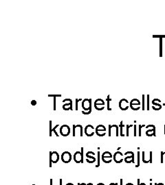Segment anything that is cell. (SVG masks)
<instances>
[{
    "instance_id": "e575fe53",
    "label": "cell",
    "mask_w": 165,
    "mask_h": 185,
    "mask_svg": "<svg viewBox=\"0 0 165 185\" xmlns=\"http://www.w3.org/2000/svg\"><path fill=\"white\" fill-rule=\"evenodd\" d=\"M53 110H56V97H54V106H53Z\"/></svg>"
},
{
    "instance_id": "4316f807",
    "label": "cell",
    "mask_w": 165,
    "mask_h": 185,
    "mask_svg": "<svg viewBox=\"0 0 165 185\" xmlns=\"http://www.w3.org/2000/svg\"><path fill=\"white\" fill-rule=\"evenodd\" d=\"M82 101V99H76V110H78V104H79V101Z\"/></svg>"
},
{
    "instance_id": "8fae6325",
    "label": "cell",
    "mask_w": 165,
    "mask_h": 185,
    "mask_svg": "<svg viewBox=\"0 0 165 185\" xmlns=\"http://www.w3.org/2000/svg\"><path fill=\"white\" fill-rule=\"evenodd\" d=\"M84 132L88 137H92L95 133V128L92 125H88L84 128Z\"/></svg>"
},
{
    "instance_id": "3957f363",
    "label": "cell",
    "mask_w": 165,
    "mask_h": 185,
    "mask_svg": "<svg viewBox=\"0 0 165 185\" xmlns=\"http://www.w3.org/2000/svg\"><path fill=\"white\" fill-rule=\"evenodd\" d=\"M79 135L80 137H83V126L81 125H73V129H72V136H76Z\"/></svg>"
},
{
    "instance_id": "52a82bcc",
    "label": "cell",
    "mask_w": 165,
    "mask_h": 185,
    "mask_svg": "<svg viewBox=\"0 0 165 185\" xmlns=\"http://www.w3.org/2000/svg\"><path fill=\"white\" fill-rule=\"evenodd\" d=\"M94 106L97 110H103L105 108V101L102 99H97L94 101Z\"/></svg>"
},
{
    "instance_id": "ba28073f",
    "label": "cell",
    "mask_w": 165,
    "mask_h": 185,
    "mask_svg": "<svg viewBox=\"0 0 165 185\" xmlns=\"http://www.w3.org/2000/svg\"><path fill=\"white\" fill-rule=\"evenodd\" d=\"M130 108L133 110H138L140 108V101L138 99H133L130 101Z\"/></svg>"
},
{
    "instance_id": "f6af8a7d",
    "label": "cell",
    "mask_w": 165,
    "mask_h": 185,
    "mask_svg": "<svg viewBox=\"0 0 165 185\" xmlns=\"http://www.w3.org/2000/svg\"><path fill=\"white\" fill-rule=\"evenodd\" d=\"M86 185H93L92 183H88V184H86Z\"/></svg>"
},
{
    "instance_id": "ac0fdd59",
    "label": "cell",
    "mask_w": 165,
    "mask_h": 185,
    "mask_svg": "<svg viewBox=\"0 0 165 185\" xmlns=\"http://www.w3.org/2000/svg\"><path fill=\"white\" fill-rule=\"evenodd\" d=\"M157 102H161V101L158 99H154L153 101H152V104H153V106H152V108L154 110H160L162 108V106H161L160 104Z\"/></svg>"
},
{
    "instance_id": "d4e9b609",
    "label": "cell",
    "mask_w": 165,
    "mask_h": 185,
    "mask_svg": "<svg viewBox=\"0 0 165 185\" xmlns=\"http://www.w3.org/2000/svg\"><path fill=\"white\" fill-rule=\"evenodd\" d=\"M147 110H149V95H147Z\"/></svg>"
},
{
    "instance_id": "2e32d148",
    "label": "cell",
    "mask_w": 165,
    "mask_h": 185,
    "mask_svg": "<svg viewBox=\"0 0 165 185\" xmlns=\"http://www.w3.org/2000/svg\"><path fill=\"white\" fill-rule=\"evenodd\" d=\"M59 154L57 152H50V161L52 163H57L59 161Z\"/></svg>"
},
{
    "instance_id": "d6a6232c",
    "label": "cell",
    "mask_w": 165,
    "mask_h": 185,
    "mask_svg": "<svg viewBox=\"0 0 165 185\" xmlns=\"http://www.w3.org/2000/svg\"><path fill=\"white\" fill-rule=\"evenodd\" d=\"M139 158H140V153L138 152V165L136 166V167H139L140 166V159H139Z\"/></svg>"
},
{
    "instance_id": "44dd1931",
    "label": "cell",
    "mask_w": 165,
    "mask_h": 185,
    "mask_svg": "<svg viewBox=\"0 0 165 185\" xmlns=\"http://www.w3.org/2000/svg\"><path fill=\"white\" fill-rule=\"evenodd\" d=\"M110 101H111V99H110V95H108L107 97V110H112V108H110Z\"/></svg>"
},
{
    "instance_id": "7c38bea8",
    "label": "cell",
    "mask_w": 165,
    "mask_h": 185,
    "mask_svg": "<svg viewBox=\"0 0 165 185\" xmlns=\"http://www.w3.org/2000/svg\"><path fill=\"white\" fill-rule=\"evenodd\" d=\"M147 130L146 131V135L147 137H155V127L153 125H148L146 126Z\"/></svg>"
},
{
    "instance_id": "7402d4cb",
    "label": "cell",
    "mask_w": 165,
    "mask_h": 185,
    "mask_svg": "<svg viewBox=\"0 0 165 185\" xmlns=\"http://www.w3.org/2000/svg\"><path fill=\"white\" fill-rule=\"evenodd\" d=\"M123 121H121L120 124V136L121 137H125V135L123 134V128L124 127V125L123 124Z\"/></svg>"
},
{
    "instance_id": "4dcf8cb0",
    "label": "cell",
    "mask_w": 165,
    "mask_h": 185,
    "mask_svg": "<svg viewBox=\"0 0 165 185\" xmlns=\"http://www.w3.org/2000/svg\"><path fill=\"white\" fill-rule=\"evenodd\" d=\"M153 38H160V39H162L165 38V35H153Z\"/></svg>"
},
{
    "instance_id": "83f0119b",
    "label": "cell",
    "mask_w": 165,
    "mask_h": 185,
    "mask_svg": "<svg viewBox=\"0 0 165 185\" xmlns=\"http://www.w3.org/2000/svg\"><path fill=\"white\" fill-rule=\"evenodd\" d=\"M142 109L143 110H145V108H144V106H144V99H145V97H145V95H142Z\"/></svg>"
},
{
    "instance_id": "4fadbf2b",
    "label": "cell",
    "mask_w": 165,
    "mask_h": 185,
    "mask_svg": "<svg viewBox=\"0 0 165 185\" xmlns=\"http://www.w3.org/2000/svg\"><path fill=\"white\" fill-rule=\"evenodd\" d=\"M63 102L65 103L63 105V109L64 110H72V100L71 99H65L63 100Z\"/></svg>"
},
{
    "instance_id": "bcb514c9",
    "label": "cell",
    "mask_w": 165,
    "mask_h": 185,
    "mask_svg": "<svg viewBox=\"0 0 165 185\" xmlns=\"http://www.w3.org/2000/svg\"><path fill=\"white\" fill-rule=\"evenodd\" d=\"M164 135H165V125H164Z\"/></svg>"
},
{
    "instance_id": "f546056e",
    "label": "cell",
    "mask_w": 165,
    "mask_h": 185,
    "mask_svg": "<svg viewBox=\"0 0 165 185\" xmlns=\"http://www.w3.org/2000/svg\"><path fill=\"white\" fill-rule=\"evenodd\" d=\"M142 161L144 163H149V161L145 160V158H144V152H142Z\"/></svg>"
},
{
    "instance_id": "681fc988",
    "label": "cell",
    "mask_w": 165,
    "mask_h": 185,
    "mask_svg": "<svg viewBox=\"0 0 165 185\" xmlns=\"http://www.w3.org/2000/svg\"><path fill=\"white\" fill-rule=\"evenodd\" d=\"M32 185H36V184H32Z\"/></svg>"
},
{
    "instance_id": "30bf717a",
    "label": "cell",
    "mask_w": 165,
    "mask_h": 185,
    "mask_svg": "<svg viewBox=\"0 0 165 185\" xmlns=\"http://www.w3.org/2000/svg\"><path fill=\"white\" fill-rule=\"evenodd\" d=\"M130 107V103L127 99H122L119 101V108L121 110H127Z\"/></svg>"
},
{
    "instance_id": "836d02e7",
    "label": "cell",
    "mask_w": 165,
    "mask_h": 185,
    "mask_svg": "<svg viewBox=\"0 0 165 185\" xmlns=\"http://www.w3.org/2000/svg\"><path fill=\"white\" fill-rule=\"evenodd\" d=\"M136 125H134V137H136L137 131H136Z\"/></svg>"
},
{
    "instance_id": "f35d334b",
    "label": "cell",
    "mask_w": 165,
    "mask_h": 185,
    "mask_svg": "<svg viewBox=\"0 0 165 185\" xmlns=\"http://www.w3.org/2000/svg\"><path fill=\"white\" fill-rule=\"evenodd\" d=\"M110 185H118V184L117 183H116V184L115 183H110Z\"/></svg>"
},
{
    "instance_id": "b9f144b4",
    "label": "cell",
    "mask_w": 165,
    "mask_h": 185,
    "mask_svg": "<svg viewBox=\"0 0 165 185\" xmlns=\"http://www.w3.org/2000/svg\"><path fill=\"white\" fill-rule=\"evenodd\" d=\"M126 185H134V184H132V183H127Z\"/></svg>"
},
{
    "instance_id": "d590c367",
    "label": "cell",
    "mask_w": 165,
    "mask_h": 185,
    "mask_svg": "<svg viewBox=\"0 0 165 185\" xmlns=\"http://www.w3.org/2000/svg\"><path fill=\"white\" fill-rule=\"evenodd\" d=\"M31 105H32V106H35V105H37V101H36V100H32L31 101Z\"/></svg>"
},
{
    "instance_id": "9a60e30c",
    "label": "cell",
    "mask_w": 165,
    "mask_h": 185,
    "mask_svg": "<svg viewBox=\"0 0 165 185\" xmlns=\"http://www.w3.org/2000/svg\"><path fill=\"white\" fill-rule=\"evenodd\" d=\"M126 157L125 158L124 161L126 163H134V154L132 152H127L125 154Z\"/></svg>"
},
{
    "instance_id": "74e56055",
    "label": "cell",
    "mask_w": 165,
    "mask_h": 185,
    "mask_svg": "<svg viewBox=\"0 0 165 185\" xmlns=\"http://www.w3.org/2000/svg\"><path fill=\"white\" fill-rule=\"evenodd\" d=\"M138 185H146L145 184H144V183H141V184H140V180L139 179L138 180Z\"/></svg>"
},
{
    "instance_id": "d6986e66",
    "label": "cell",
    "mask_w": 165,
    "mask_h": 185,
    "mask_svg": "<svg viewBox=\"0 0 165 185\" xmlns=\"http://www.w3.org/2000/svg\"><path fill=\"white\" fill-rule=\"evenodd\" d=\"M59 126V124L56 125V126L54 127L53 129H52V121H50V137H52V132H54V133H55V135H56V136H57V137H59L57 131H56V129H57V128H58Z\"/></svg>"
},
{
    "instance_id": "e0dca14e",
    "label": "cell",
    "mask_w": 165,
    "mask_h": 185,
    "mask_svg": "<svg viewBox=\"0 0 165 185\" xmlns=\"http://www.w3.org/2000/svg\"><path fill=\"white\" fill-rule=\"evenodd\" d=\"M123 154L121 153L120 152H116L114 154L113 158L114 161L116 163H121L123 161Z\"/></svg>"
},
{
    "instance_id": "603a6c76",
    "label": "cell",
    "mask_w": 165,
    "mask_h": 185,
    "mask_svg": "<svg viewBox=\"0 0 165 185\" xmlns=\"http://www.w3.org/2000/svg\"><path fill=\"white\" fill-rule=\"evenodd\" d=\"M144 127H146L144 125H139L138 128H139V130H138V136L139 137H141L142 134H141V131H142V128H144Z\"/></svg>"
},
{
    "instance_id": "277c9868",
    "label": "cell",
    "mask_w": 165,
    "mask_h": 185,
    "mask_svg": "<svg viewBox=\"0 0 165 185\" xmlns=\"http://www.w3.org/2000/svg\"><path fill=\"white\" fill-rule=\"evenodd\" d=\"M101 158H102L103 162L105 163H110L114 160L113 156H112L111 152H105L104 153L102 154Z\"/></svg>"
},
{
    "instance_id": "9c48e42d",
    "label": "cell",
    "mask_w": 165,
    "mask_h": 185,
    "mask_svg": "<svg viewBox=\"0 0 165 185\" xmlns=\"http://www.w3.org/2000/svg\"><path fill=\"white\" fill-rule=\"evenodd\" d=\"M61 159L64 163H69L72 161V154L69 152H64L61 156Z\"/></svg>"
},
{
    "instance_id": "1f68e13d",
    "label": "cell",
    "mask_w": 165,
    "mask_h": 185,
    "mask_svg": "<svg viewBox=\"0 0 165 185\" xmlns=\"http://www.w3.org/2000/svg\"><path fill=\"white\" fill-rule=\"evenodd\" d=\"M48 97H61V94H59V95H48Z\"/></svg>"
},
{
    "instance_id": "8992f818",
    "label": "cell",
    "mask_w": 165,
    "mask_h": 185,
    "mask_svg": "<svg viewBox=\"0 0 165 185\" xmlns=\"http://www.w3.org/2000/svg\"><path fill=\"white\" fill-rule=\"evenodd\" d=\"M106 128L103 125H99L95 128V133L99 137H103L106 135Z\"/></svg>"
},
{
    "instance_id": "f1b7e54d",
    "label": "cell",
    "mask_w": 165,
    "mask_h": 185,
    "mask_svg": "<svg viewBox=\"0 0 165 185\" xmlns=\"http://www.w3.org/2000/svg\"><path fill=\"white\" fill-rule=\"evenodd\" d=\"M98 164L96 165V167H99L100 166V152H98Z\"/></svg>"
},
{
    "instance_id": "ee69618b",
    "label": "cell",
    "mask_w": 165,
    "mask_h": 185,
    "mask_svg": "<svg viewBox=\"0 0 165 185\" xmlns=\"http://www.w3.org/2000/svg\"><path fill=\"white\" fill-rule=\"evenodd\" d=\"M120 185H123V180H120Z\"/></svg>"
},
{
    "instance_id": "cb8c5ba5",
    "label": "cell",
    "mask_w": 165,
    "mask_h": 185,
    "mask_svg": "<svg viewBox=\"0 0 165 185\" xmlns=\"http://www.w3.org/2000/svg\"><path fill=\"white\" fill-rule=\"evenodd\" d=\"M133 125H127L126 126V132H127V137H129V128H132Z\"/></svg>"
},
{
    "instance_id": "5b68a950",
    "label": "cell",
    "mask_w": 165,
    "mask_h": 185,
    "mask_svg": "<svg viewBox=\"0 0 165 185\" xmlns=\"http://www.w3.org/2000/svg\"><path fill=\"white\" fill-rule=\"evenodd\" d=\"M60 134L63 137H68L70 135V132H71V129H70V126L68 125H62L60 128Z\"/></svg>"
},
{
    "instance_id": "8d00e7d4",
    "label": "cell",
    "mask_w": 165,
    "mask_h": 185,
    "mask_svg": "<svg viewBox=\"0 0 165 185\" xmlns=\"http://www.w3.org/2000/svg\"><path fill=\"white\" fill-rule=\"evenodd\" d=\"M150 163H152V152H150V158H149Z\"/></svg>"
},
{
    "instance_id": "7a4b0ae2",
    "label": "cell",
    "mask_w": 165,
    "mask_h": 185,
    "mask_svg": "<svg viewBox=\"0 0 165 185\" xmlns=\"http://www.w3.org/2000/svg\"><path fill=\"white\" fill-rule=\"evenodd\" d=\"M73 159L75 163H83V148H81V152H77L74 153Z\"/></svg>"
},
{
    "instance_id": "7bdbcfd3",
    "label": "cell",
    "mask_w": 165,
    "mask_h": 185,
    "mask_svg": "<svg viewBox=\"0 0 165 185\" xmlns=\"http://www.w3.org/2000/svg\"><path fill=\"white\" fill-rule=\"evenodd\" d=\"M97 185H105V184H103V183H99Z\"/></svg>"
},
{
    "instance_id": "5bb4252c",
    "label": "cell",
    "mask_w": 165,
    "mask_h": 185,
    "mask_svg": "<svg viewBox=\"0 0 165 185\" xmlns=\"http://www.w3.org/2000/svg\"><path fill=\"white\" fill-rule=\"evenodd\" d=\"M86 161L88 163H94L96 162L97 158L95 156V153L93 152H88L86 154Z\"/></svg>"
},
{
    "instance_id": "60d3db41",
    "label": "cell",
    "mask_w": 165,
    "mask_h": 185,
    "mask_svg": "<svg viewBox=\"0 0 165 185\" xmlns=\"http://www.w3.org/2000/svg\"><path fill=\"white\" fill-rule=\"evenodd\" d=\"M50 185H52V179H50Z\"/></svg>"
},
{
    "instance_id": "484cf974",
    "label": "cell",
    "mask_w": 165,
    "mask_h": 185,
    "mask_svg": "<svg viewBox=\"0 0 165 185\" xmlns=\"http://www.w3.org/2000/svg\"><path fill=\"white\" fill-rule=\"evenodd\" d=\"M164 158H165V153L164 152H161V163H163V161H164Z\"/></svg>"
},
{
    "instance_id": "7dc6e473",
    "label": "cell",
    "mask_w": 165,
    "mask_h": 185,
    "mask_svg": "<svg viewBox=\"0 0 165 185\" xmlns=\"http://www.w3.org/2000/svg\"><path fill=\"white\" fill-rule=\"evenodd\" d=\"M163 105H164V106H165V103H164V104H163Z\"/></svg>"
},
{
    "instance_id": "c3c4849f",
    "label": "cell",
    "mask_w": 165,
    "mask_h": 185,
    "mask_svg": "<svg viewBox=\"0 0 165 185\" xmlns=\"http://www.w3.org/2000/svg\"><path fill=\"white\" fill-rule=\"evenodd\" d=\"M150 185H152V184H151H151H150Z\"/></svg>"
},
{
    "instance_id": "6da1fadb",
    "label": "cell",
    "mask_w": 165,
    "mask_h": 185,
    "mask_svg": "<svg viewBox=\"0 0 165 185\" xmlns=\"http://www.w3.org/2000/svg\"><path fill=\"white\" fill-rule=\"evenodd\" d=\"M82 113L83 115H89L92 112V99H84L82 101Z\"/></svg>"
},
{
    "instance_id": "ffe728a7",
    "label": "cell",
    "mask_w": 165,
    "mask_h": 185,
    "mask_svg": "<svg viewBox=\"0 0 165 185\" xmlns=\"http://www.w3.org/2000/svg\"><path fill=\"white\" fill-rule=\"evenodd\" d=\"M160 56H162V39H160Z\"/></svg>"
},
{
    "instance_id": "ab89813d",
    "label": "cell",
    "mask_w": 165,
    "mask_h": 185,
    "mask_svg": "<svg viewBox=\"0 0 165 185\" xmlns=\"http://www.w3.org/2000/svg\"><path fill=\"white\" fill-rule=\"evenodd\" d=\"M66 185H74V184H72V183H68V184H66Z\"/></svg>"
}]
</instances>
